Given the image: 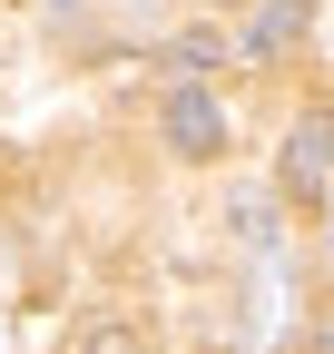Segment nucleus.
Masks as SVG:
<instances>
[{
	"mask_svg": "<svg viewBox=\"0 0 334 354\" xmlns=\"http://www.w3.org/2000/svg\"><path fill=\"white\" fill-rule=\"evenodd\" d=\"M275 187L295 197V207H315V197L334 187V118H324V109L285 128V158H275Z\"/></svg>",
	"mask_w": 334,
	"mask_h": 354,
	"instance_id": "f257e3e1",
	"label": "nucleus"
},
{
	"mask_svg": "<svg viewBox=\"0 0 334 354\" xmlns=\"http://www.w3.org/2000/svg\"><path fill=\"white\" fill-rule=\"evenodd\" d=\"M167 148H177V158H217V148H226V109L206 99L197 79L167 88Z\"/></svg>",
	"mask_w": 334,
	"mask_h": 354,
	"instance_id": "f03ea898",
	"label": "nucleus"
},
{
	"mask_svg": "<svg viewBox=\"0 0 334 354\" xmlns=\"http://www.w3.org/2000/svg\"><path fill=\"white\" fill-rule=\"evenodd\" d=\"M305 20H315V0H256V20H246V50H256V59L295 50V39H305Z\"/></svg>",
	"mask_w": 334,
	"mask_h": 354,
	"instance_id": "7ed1b4c3",
	"label": "nucleus"
},
{
	"mask_svg": "<svg viewBox=\"0 0 334 354\" xmlns=\"http://www.w3.org/2000/svg\"><path fill=\"white\" fill-rule=\"evenodd\" d=\"M167 59H177L187 79H206V69L226 59V39H217V30H187V39H177V50H167Z\"/></svg>",
	"mask_w": 334,
	"mask_h": 354,
	"instance_id": "20e7f679",
	"label": "nucleus"
},
{
	"mask_svg": "<svg viewBox=\"0 0 334 354\" xmlns=\"http://www.w3.org/2000/svg\"><path fill=\"white\" fill-rule=\"evenodd\" d=\"M79 354H148V344H138V325H118V315H99L89 335H79Z\"/></svg>",
	"mask_w": 334,
	"mask_h": 354,
	"instance_id": "39448f33",
	"label": "nucleus"
},
{
	"mask_svg": "<svg viewBox=\"0 0 334 354\" xmlns=\"http://www.w3.org/2000/svg\"><path fill=\"white\" fill-rule=\"evenodd\" d=\"M226 227H236V236H246V246H266V197H256V187H246V197H236V207H226Z\"/></svg>",
	"mask_w": 334,
	"mask_h": 354,
	"instance_id": "423d86ee",
	"label": "nucleus"
},
{
	"mask_svg": "<svg viewBox=\"0 0 334 354\" xmlns=\"http://www.w3.org/2000/svg\"><path fill=\"white\" fill-rule=\"evenodd\" d=\"M324 354H334V335H324Z\"/></svg>",
	"mask_w": 334,
	"mask_h": 354,
	"instance_id": "0eeeda50",
	"label": "nucleus"
}]
</instances>
